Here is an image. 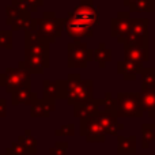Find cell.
<instances>
[{"instance_id":"cell-1","label":"cell","mask_w":155,"mask_h":155,"mask_svg":"<svg viewBox=\"0 0 155 155\" xmlns=\"http://www.w3.org/2000/svg\"><path fill=\"white\" fill-rule=\"evenodd\" d=\"M67 102L68 105H79L94 99V82L91 79H82L78 74H71L67 79Z\"/></svg>"},{"instance_id":"cell-2","label":"cell","mask_w":155,"mask_h":155,"mask_svg":"<svg viewBox=\"0 0 155 155\" xmlns=\"http://www.w3.org/2000/svg\"><path fill=\"white\" fill-rule=\"evenodd\" d=\"M63 30L64 18H57L56 12L53 11H45L42 14V18H35L34 31L49 44L56 42L57 38L63 35Z\"/></svg>"},{"instance_id":"cell-3","label":"cell","mask_w":155,"mask_h":155,"mask_svg":"<svg viewBox=\"0 0 155 155\" xmlns=\"http://www.w3.org/2000/svg\"><path fill=\"white\" fill-rule=\"evenodd\" d=\"M116 114L124 118H140L143 107L140 93H118L116 97Z\"/></svg>"},{"instance_id":"cell-4","label":"cell","mask_w":155,"mask_h":155,"mask_svg":"<svg viewBox=\"0 0 155 155\" xmlns=\"http://www.w3.org/2000/svg\"><path fill=\"white\" fill-rule=\"evenodd\" d=\"M5 23L11 27L12 31L16 30H34L35 18H31V14L27 10L22 8L18 4H10L5 7Z\"/></svg>"},{"instance_id":"cell-5","label":"cell","mask_w":155,"mask_h":155,"mask_svg":"<svg viewBox=\"0 0 155 155\" xmlns=\"http://www.w3.org/2000/svg\"><path fill=\"white\" fill-rule=\"evenodd\" d=\"M0 86L5 88L8 94H12L14 91L19 88H30L31 86V78L30 74L21 68H5L4 74L0 75Z\"/></svg>"},{"instance_id":"cell-6","label":"cell","mask_w":155,"mask_h":155,"mask_svg":"<svg viewBox=\"0 0 155 155\" xmlns=\"http://www.w3.org/2000/svg\"><path fill=\"white\" fill-rule=\"evenodd\" d=\"M94 60V49H88L87 44L80 41H72L67 45V67L86 68Z\"/></svg>"},{"instance_id":"cell-7","label":"cell","mask_w":155,"mask_h":155,"mask_svg":"<svg viewBox=\"0 0 155 155\" xmlns=\"http://www.w3.org/2000/svg\"><path fill=\"white\" fill-rule=\"evenodd\" d=\"M68 18L93 27L99 23L98 7L94 4L93 0H80L79 4L74 8V11L68 14Z\"/></svg>"},{"instance_id":"cell-8","label":"cell","mask_w":155,"mask_h":155,"mask_svg":"<svg viewBox=\"0 0 155 155\" xmlns=\"http://www.w3.org/2000/svg\"><path fill=\"white\" fill-rule=\"evenodd\" d=\"M49 45L51 44L40 37L34 30L25 31V54H31L49 60Z\"/></svg>"},{"instance_id":"cell-9","label":"cell","mask_w":155,"mask_h":155,"mask_svg":"<svg viewBox=\"0 0 155 155\" xmlns=\"http://www.w3.org/2000/svg\"><path fill=\"white\" fill-rule=\"evenodd\" d=\"M131 30V12L118 11L116 18L110 21V35L117 40L118 44H124V40Z\"/></svg>"},{"instance_id":"cell-10","label":"cell","mask_w":155,"mask_h":155,"mask_svg":"<svg viewBox=\"0 0 155 155\" xmlns=\"http://www.w3.org/2000/svg\"><path fill=\"white\" fill-rule=\"evenodd\" d=\"M80 135L84 136L88 143H104L106 139V134L95 117L80 120Z\"/></svg>"},{"instance_id":"cell-11","label":"cell","mask_w":155,"mask_h":155,"mask_svg":"<svg viewBox=\"0 0 155 155\" xmlns=\"http://www.w3.org/2000/svg\"><path fill=\"white\" fill-rule=\"evenodd\" d=\"M44 88V99L46 101L56 102V99H67V80L59 79V80H49L45 79L42 82Z\"/></svg>"},{"instance_id":"cell-12","label":"cell","mask_w":155,"mask_h":155,"mask_svg":"<svg viewBox=\"0 0 155 155\" xmlns=\"http://www.w3.org/2000/svg\"><path fill=\"white\" fill-rule=\"evenodd\" d=\"M95 118L98 120L99 125L102 127V129L106 135L118 136V132L124 128L123 124L118 123V117L116 112H112V110H99L97 113Z\"/></svg>"},{"instance_id":"cell-13","label":"cell","mask_w":155,"mask_h":155,"mask_svg":"<svg viewBox=\"0 0 155 155\" xmlns=\"http://www.w3.org/2000/svg\"><path fill=\"white\" fill-rule=\"evenodd\" d=\"M64 30L67 31V34L70 35L71 38H74L75 41H79L80 38H90L94 35V30L91 26H87V25H83L80 22L75 21V19L71 18H64Z\"/></svg>"},{"instance_id":"cell-14","label":"cell","mask_w":155,"mask_h":155,"mask_svg":"<svg viewBox=\"0 0 155 155\" xmlns=\"http://www.w3.org/2000/svg\"><path fill=\"white\" fill-rule=\"evenodd\" d=\"M124 46V60L134 64L143 65V63H147L150 59V49L143 46Z\"/></svg>"},{"instance_id":"cell-15","label":"cell","mask_w":155,"mask_h":155,"mask_svg":"<svg viewBox=\"0 0 155 155\" xmlns=\"http://www.w3.org/2000/svg\"><path fill=\"white\" fill-rule=\"evenodd\" d=\"M99 104H101V99L94 98L88 102H84V104L75 105L74 106V116L79 120L95 117L97 113L99 112Z\"/></svg>"},{"instance_id":"cell-16","label":"cell","mask_w":155,"mask_h":155,"mask_svg":"<svg viewBox=\"0 0 155 155\" xmlns=\"http://www.w3.org/2000/svg\"><path fill=\"white\" fill-rule=\"evenodd\" d=\"M54 110H56V102L38 98L30 106V116L34 118H48L51 116V113L54 112Z\"/></svg>"},{"instance_id":"cell-17","label":"cell","mask_w":155,"mask_h":155,"mask_svg":"<svg viewBox=\"0 0 155 155\" xmlns=\"http://www.w3.org/2000/svg\"><path fill=\"white\" fill-rule=\"evenodd\" d=\"M38 99L37 94L33 93L31 88H19L11 94V104L12 105H29L31 106Z\"/></svg>"},{"instance_id":"cell-18","label":"cell","mask_w":155,"mask_h":155,"mask_svg":"<svg viewBox=\"0 0 155 155\" xmlns=\"http://www.w3.org/2000/svg\"><path fill=\"white\" fill-rule=\"evenodd\" d=\"M118 155H136V136H117Z\"/></svg>"},{"instance_id":"cell-19","label":"cell","mask_w":155,"mask_h":155,"mask_svg":"<svg viewBox=\"0 0 155 155\" xmlns=\"http://www.w3.org/2000/svg\"><path fill=\"white\" fill-rule=\"evenodd\" d=\"M142 67L143 65L134 64V63L123 60V61L117 63V74L123 76L125 80H135L137 78V75H139Z\"/></svg>"},{"instance_id":"cell-20","label":"cell","mask_w":155,"mask_h":155,"mask_svg":"<svg viewBox=\"0 0 155 155\" xmlns=\"http://www.w3.org/2000/svg\"><path fill=\"white\" fill-rule=\"evenodd\" d=\"M139 75L142 76V91L155 93V70L153 67H142Z\"/></svg>"},{"instance_id":"cell-21","label":"cell","mask_w":155,"mask_h":155,"mask_svg":"<svg viewBox=\"0 0 155 155\" xmlns=\"http://www.w3.org/2000/svg\"><path fill=\"white\" fill-rule=\"evenodd\" d=\"M18 143L21 144V147L23 148L26 155L27 154H30V155L37 154V140L30 134L29 129H26V131L23 132V135H21V136L18 137Z\"/></svg>"},{"instance_id":"cell-22","label":"cell","mask_w":155,"mask_h":155,"mask_svg":"<svg viewBox=\"0 0 155 155\" xmlns=\"http://www.w3.org/2000/svg\"><path fill=\"white\" fill-rule=\"evenodd\" d=\"M94 60L98 63L99 68H105L107 63L112 60V51L107 48L105 42H101L98 48L94 49Z\"/></svg>"},{"instance_id":"cell-23","label":"cell","mask_w":155,"mask_h":155,"mask_svg":"<svg viewBox=\"0 0 155 155\" xmlns=\"http://www.w3.org/2000/svg\"><path fill=\"white\" fill-rule=\"evenodd\" d=\"M148 18H131V30L129 34L137 35V37H144L148 35Z\"/></svg>"},{"instance_id":"cell-24","label":"cell","mask_w":155,"mask_h":155,"mask_svg":"<svg viewBox=\"0 0 155 155\" xmlns=\"http://www.w3.org/2000/svg\"><path fill=\"white\" fill-rule=\"evenodd\" d=\"M140 102H142L143 112H148L150 117L155 118V93L154 91H142L140 93Z\"/></svg>"},{"instance_id":"cell-25","label":"cell","mask_w":155,"mask_h":155,"mask_svg":"<svg viewBox=\"0 0 155 155\" xmlns=\"http://www.w3.org/2000/svg\"><path fill=\"white\" fill-rule=\"evenodd\" d=\"M155 2L154 0H136L135 4L129 7V12H154Z\"/></svg>"},{"instance_id":"cell-26","label":"cell","mask_w":155,"mask_h":155,"mask_svg":"<svg viewBox=\"0 0 155 155\" xmlns=\"http://www.w3.org/2000/svg\"><path fill=\"white\" fill-rule=\"evenodd\" d=\"M142 147L148 148L153 142H155L154 137V124L153 123H144L142 125Z\"/></svg>"},{"instance_id":"cell-27","label":"cell","mask_w":155,"mask_h":155,"mask_svg":"<svg viewBox=\"0 0 155 155\" xmlns=\"http://www.w3.org/2000/svg\"><path fill=\"white\" fill-rule=\"evenodd\" d=\"M123 45H128V46H143V48H148V35H144V37H137V35L128 34V35H127V38L124 40Z\"/></svg>"},{"instance_id":"cell-28","label":"cell","mask_w":155,"mask_h":155,"mask_svg":"<svg viewBox=\"0 0 155 155\" xmlns=\"http://www.w3.org/2000/svg\"><path fill=\"white\" fill-rule=\"evenodd\" d=\"M0 49L12 51V30H0Z\"/></svg>"},{"instance_id":"cell-29","label":"cell","mask_w":155,"mask_h":155,"mask_svg":"<svg viewBox=\"0 0 155 155\" xmlns=\"http://www.w3.org/2000/svg\"><path fill=\"white\" fill-rule=\"evenodd\" d=\"M12 4H18L21 5L22 8L27 10L30 14L31 12H35L40 7L44 5V0H23L22 3H12Z\"/></svg>"},{"instance_id":"cell-30","label":"cell","mask_w":155,"mask_h":155,"mask_svg":"<svg viewBox=\"0 0 155 155\" xmlns=\"http://www.w3.org/2000/svg\"><path fill=\"white\" fill-rule=\"evenodd\" d=\"M54 135H56V136H74V135H75V124L74 123L65 124L61 128L56 129Z\"/></svg>"},{"instance_id":"cell-31","label":"cell","mask_w":155,"mask_h":155,"mask_svg":"<svg viewBox=\"0 0 155 155\" xmlns=\"http://www.w3.org/2000/svg\"><path fill=\"white\" fill-rule=\"evenodd\" d=\"M68 143L67 142H57L54 147L49 150V155H67Z\"/></svg>"},{"instance_id":"cell-32","label":"cell","mask_w":155,"mask_h":155,"mask_svg":"<svg viewBox=\"0 0 155 155\" xmlns=\"http://www.w3.org/2000/svg\"><path fill=\"white\" fill-rule=\"evenodd\" d=\"M5 155H26V153H25L23 148L21 147V144H19L18 142H15L11 144V147H8L7 150H5Z\"/></svg>"},{"instance_id":"cell-33","label":"cell","mask_w":155,"mask_h":155,"mask_svg":"<svg viewBox=\"0 0 155 155\" xmlns=\"http://www.w3.org/2000/svg\"><path fill=\"white\" fill-rule=\"evenodd\" d=\"M7 114V99L0 98V118H4Z\"/></svg>"},{"instance_id":"cell-34","label":"cell","mask_w":155,"mask_h":155,"mask_svg":"<svg viewBox=\"0 0 155 155\" xmlns=\"http://www.w3.org/2000/svg\"><path fill=\"white\" fill-rule=\"evenodd\" d=\"M135 2H136V0H124L123 4L125 5V7H128V8H129L132 4H135Z\"/></svg>"},{"instance_id":"cell-35","label":"cell","mask_w":155,"mask_h":155,"mask_svg":"<svg viewBox=\"0 0 155 155\" xmlns=\"http://www.w3.org/2000/svg\"><path fill=\"white\" fill-rule=\"evenodd\" d=\"M8 2H10L11 4H12V3H22L23 0H8Z\"/></svg>"},{"instance_id":"cell-36","label":"cell","mask_w":155,"mask_h":155,"mask_svg":"<svg viewBox=\"0 0 155 155\" xmlns=\"http://www.w3.org/2000/svg\"><path fill=\"white\" fill-rule=\"evenodd\" d=\"M153 124H154V137H155V118H154V123Z\"/></svg>"},{"instance_id":"cell-37","label":"cell","mask_w":155,"mask_h":155,"mask_svg":"<svg viewBox=\"0 0 155 155\" xmlns=\"http://www.w3.org/2000/svg\"><path fill=\"white\" fill-rule=\"evenodd\" d=\"M136 155H147V154H136Z\"/></svg>"},{"instance_id":"cell-38","label":"cell","mask_w":155,"mask_h":155,"mask_svg":"<svg viewBox=\"0 0 155 155\" xmlns=\"http://www.w3.org/2000/svg\"><path fill=\"white\" fill-rule=\"evenodd\" d=\"M154 48H155V40H154Z\"/></svg>"},{"instance_id":"cell-39","label":"cell","mask_w":155,"mask_h":155,"mask_svg":"<svg viewBox=\"0 0 155 155\" xmlns=\"http://www.w3.org/2000/svg\"><path fill=\"white\" fill-rule=\"evenodd\" d=\"M0 155H5V154H0Z\"/></svg>"}]
</instances>
